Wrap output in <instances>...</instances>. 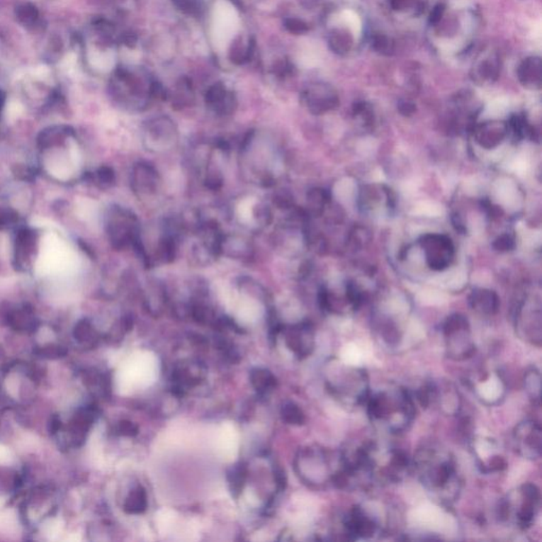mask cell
Listing matches in <instances>:
<instances>
[{
    "instance_id": "1",
    "label": "cell",
    "mask_w": 542,
    "mask_h": 542,
    "mask_svg": "<svg viewBox=\"0 0 542 542\" xmlns=\"http://www.w3.org/2000/svg\"><path fill=\"white\" fill-rule=\"evenodd\" d=\"M414 469L428 492L443 503H451L460 492V478L451 452L436 445H426L414 456Z\"/></svg>"
},
{
    "instance_id": "2",
    "label": "cell",
    "mask_w": 542,
    "mask_h": 542,
    "mask_svg": "<svg viewBox=\"0 0 542 542\" xmlns=\"http://www.w3.org/2000/svg\"><path fill=\"white\" fill-rule=\"evenodd\" d=\"M371 421L391 434L408 427L414 417L412 395L404 388H387L368 394L366 400Z\"/></svg>"
},
{
    "instance_id": "3",
    "label": "cell",
    "mask_w": 542,
    "mask_h": 542,
    "mask_svg": "<svg viewBox=\"0 0 542 542\" xmlns=\"http://www.w3.org/2000/svg\"><path fill=\"white\" fill-rule=\"evenodd\" d=\"M334 374L327 381L333 396L346 406L366 404L370 394L366 373L361 368L337 363L333 366Z\"/></svg>"
},
{
    "instance_id": "4",
    "label": "cell",
    "mask_w": 542,
    "mask_h": 542,
    "mask_svg": "<svg viewBox=\"0 0 542 542\" xmlns=\"http://www.w3.org/2000/svg\"><path fill=\"white\" fill-rule=\"evenodd\" d=\"M541 500V492L535 484H524L518 488L516 496L509 497L501 503L499 515L504 520L515 519L520 528H529L538 514Z\"/></svg>"
},
{
    "instance_id": "5",
    "label": "cell",
    "mask_w": 542,
    "mask_h": 542,
    "mask_svg": "<svg viewBox=\"0 0 542 542\" xmlns=\"http://www.w3.org/2000/svg\"><path fill=\"white\" fill-rule=\"evenodd\" d=\"M105 229L111 247L118 252L134 247L141 239L138 218L132 211L119 205L109 209Z\"/></svg>"
},
{
    "instance_id": "6",
    "label": "cell",
    "mask_w": 542,
    "mask_h": 542,
    "mask_svg": "<svg viewBox=\"0 0 542 542\" xmlns=\"http://www.w3.org/2000/svg\"><path fill=\"white\" fill-rule=\"evenodd\" d=\"M447 352L454 361H465L475 354V344L471 339L470 325L466 317L453 314L447 318L443 327Z\"/></svg>"
},
{
    "instance_id": "7",
    "label": "cell",
    "mask_w": 542,
    "mask_h": 542,
    "mask_svg": "<svg viewBox=\"0 0 542 542\" xmlns=\"http://www.w3.org/2000/svg\"><path fill=\"white\" fill-rule=\"evenodd\" d=\"M419 244L425 254L426 262L432 271H445L453 262L456 250L447 235L428 233L421 237Z\"/></svg>"
},
{
    "instance_id": "8",
    "label": "cell",
    "mask_w": 542,
    "mask_h": 542,
    "mask_svg": "<svg viewBox=\"0 0 542 542\" xmlns=\"http://www.w3.org/2000/svg\"><path fill=\"white\" fill-rule=\"evenodd\" d=\"M143 132V145L155 153L173 149L179 140L176 125L166 117L155 118L147 122Z\"/></svg>"
},
{
    "instance_id": "9",
    "label": "cell",
    "mask_w": 542,
    "mask_h": 542,
    "mask_svg": "<svg viewBox=\"0 0 542 542\" xmlns=\"http://www.w3.org/2000/svg\"><path fill=\"white\" fill-rule=\"evenodd\" d=\"M516 451L524 458L536 460L542 451L541 427L534 421H524L514 430Z\"/></svg>"
},
{
    "instance_id": "10",
    "label": "cell",
    "mask_w": 542,
    "mask_h": 542,
    "mask_svg": "<svg viewBox=\"0 0 542 542\" xmlns=\"http://www.w3.org/2000/svg\"><path fill=\"white\" fill-rule=\"evenodd\" d=\"M344 534L352 541L372 538L379 530L376 519L361 507H355L344 520Z\"/></svg>"
},
{
    "instance_id": "11",
    "label": "cell",
    "mask_w": 542,
    "mask_h": 542,
    "mask_svg": "<svg viewBox=\"0 0 542 542\" xmlns=\"http://www.w3.org/2000/svg\"><path fill=\"white\" fill-rule=\"evenodd\" d=\"M303 102L314 115H323L333 111L339 104V96L333 87L327 84H315L303 94Z\"/></svg>"
},
{
    "instance_id": "12",
    "label": "cell",
    "mask_w": 542,
    "mask_h": 542,
    "mask_svg": "<svg viewBox=\"0 0 542 542\" xmlns=\"http://www.w3.org/2000/svg\"><path fill=\"white\" fill-rule=\"evenodd\" d=\"M160 184V176L155 166L149 162H140L132 168L130 186L138 196L155 194Z\"/></svg>"
},
{
    "instance_id": "13",
    "label": "cell",
    "mask_w": 542,
    "mask_h": 542,
    "mask_svg": "<svg viewBox=\"0 0 542 542\" xmlns=\"http://www.w3.org/2000/svg\"><path fill=\"white\" fill-rule=\"evenodd\" d=\"M38 235L33 229L21 227L15 239L14 261L18 271H27L38 248Z\"/></svg>"
},
{
    "instance_id": "14",
    "label": "cell",
    "mask_w": 542,
    "mask_h": 542,
    "mask_svg": "<svg viewBox=\"0 0 542 542\" xmlns=\"http://www.w3.org/2000/svg\"><path fill=\"white\" fill-rule=\"evenodd\" d=\"M473 132L480 147L492 149L504 141L509 135V128L503 121H487L473 126Z\"/></svg>"
},
{
    "instance_id": "15",
    "label": "cell",
    "mask_w": 542,
    "mask_h": 542,
    "mask_svg": "<svg viewBox=\"0 0 542 542\" xmlns=\"http://www.w3.org/2000/svg\"><path fill=\"white\" fill-rule=\"evenodd\" d=\"M287 346L300 358H305L314 350V331L310 323L303 322L291 327L287 334Z\"/></svg>"
},
{
    "instance_id": "16",
    "label": "cell",
    "mask_w": 542,
    "mask_h": 542,
    "mask_svg": "<svg viewBox=\"0 0 542 542\" xmlns=\"http://www.w3.org/2000/svg\"><path fill=\"white\" fill-rule=\"evenodd\" d=\"M205 102L218 115H229L237 108V98L222 84H215L207 91Z\"/></svg>"
},
{
    "instance_id": "17",
    "label": "cell",
    "mask_w": 542,
    "mask_h": 542,
    "mask_svg": "<svg viewBox=\"0 0 542 542\" xmlns=\"http://www.w3.org/2000/svg\"><path fill=\"white\" fill-rule=\"evenodd\" d=\"M500 74V62L496 53L483 55L475 62L473 69V78L479 84H492Z\"/></svg>"
},
{
    "instance_id": "18",
    "label": "cell",
    "mask_w": 542,
    "mask_h": 542,
    "mask_svg": "<svg viewBox=\"0 0 542 542\" xmlns=\"http://www.w3.org/2000/svg\"><path fill=\"white\" fill-rule=\"evenodd\" d=\"M469 305L482 315H495L499 310L500 301L495 291L486 288H475L469 295Z\"/></svg>"
},
{
    "instance_id": "19",
    "label": "cell",
    "mask_w": 542,
    "mask_h": 542,
    "mask_svg": "<svg viewBox=\"0 0 542 542\" xmlns=\"http://www.w3.org/2000/svg\"><path fill=\"white\" fill-rule=\"evenodd\" d=\"M518 78L520 83L529 89H539L541 87L542 65L539 57H528L518 68Z\"/></svg>"
},
{
    "instance_id": "20",
    "label": "cell",
    "mask_w": 542,
    "mask_h": 542,
    "mask_svg": "<svg viewBox=\"0 0 542 542\" xmlns=\"http://www.w3.org/2000/svg\"><path fill=\"white\" fill-rule=\"evenodd\" d=\"M9 325L15 331L33 332L38 329V322L34 316V310L28 304L10 310L6 315Z\"/></svg>"
},
{
    "instance_id": "21",
    "label": "cell",
    "mask_w": 542,
    "mask_h": 542,
    "mask_svg": "<svg viewBox=\"0 0 542 542\" xmlns=\"http://www.w3.org/2000/svg\"><path fill=\"white\" fill-rule=\"evenodd\" d=\"M74 134V130L69 126H50L40 132L38 138V145L40 149H52L57 145H63L66 139Z\"/></svg>"
},
{
    "instance_id": "22",
    "label": "cell",
    "mask_w": 542,
    "mask_h": 542,
    "mask_svg": "<svg viewBox=\"0 0 542 542\" xmlns=\"http://www.w3.org/2000/svg\"><path fill=\"white\" fill-rule=\"evenodd\" d=\"M222 254L239 260H249L252 258V246L243 239L224 235L222 244Z\"/></svg>"
},
{
    "instance_id": "23",
    "label": "cell",
    "mask_w": 542,
    "mask_h": 542,
    "mask_svg": "<svg viewBox=\"0 0 542 542\" xmlns=\"http://www.w3.org/2000/svg\"><path fill=\"white\" fill-rule=\"evenodd\" d=\"M329 203H331V194L324 188H312L307 193L308 214L314 218L322 215Z\"/></svg>"
},
{
    "instance_id": "24",
    "label": "cell",
    "mask_w": 542,
    "mask_h": 542,
    "mask_svg": "<svg viewBox=\"0 0 542 542\" xmlns=\"http://www.w3.org/2000/svg\"><path fill=\"white\" fill-rule=\"evenodd\" d=\"M176 256V237L172 233H169L158 241L157 248H156V260L164 264H170L174 262Z\"/></svg>"
},
{
    "instance_id": "25",
    "label": "cell",
    "mask_w": 542,
    "mask_h": 542,
    "mask_svg": "<svg viewBox=\"0 0 542 542\" xmlns=\"http://www.w3.org/2000/svg\"><path fill=\"white\" fill-rule=\"evenodd\" d=\"M147 507V492L142 486H137L128 495L124 503V511L130 515L145 513Z\"/></svg>"
},
{
    "instance_id": "26",
    "label": "cell",
    "mask_w": 542,
    "mask_h": 542,
    "mask_svg": "<svg viewBox=\"0 0 542 542\" xmlns=\"http://www.w3.org/2000/svg\"><path fill=\"white\" fill-rule=\"evenodd\" d=\"M74 337L79 344L85 346H94L98 341L96 329L87 319L79 321L74 329Z\"/></svg>"
},
{
    "instance_id": "27",
    "label": "cell",
    "mask_w": 542,
    "mask_h": 542,
    "mask_svg": "<svg viewBox=\"0 0 542 542\" xmlns=\"http://www.w3.org/2000/svg\"><path fill=\"white\" fill-rule=\"evenodd\" d=\"M246 477H247V468L243 463L235 465L228 471L227 479H228L229 487H230L231 494L235 498H237L243 490Z\"/></svg>"
},
{
    "instance_id": "28",
    "label": "cell",
    "mask_w": 542,
    "mask_h": 542,
    "mask_svg": "<svg viewBox=\"0 0 542 542\" xmlns=\"http://www.w3.org/2000/svg\"><path fill=\"white\" fill-rule=\"evenodd\" d=\"M250 380L256 391L260 393H267L271 391L276 385V379L269 371L265 368H254L250 374Z\"/></svg>"
},
{
    "instance_id": "29",
    "label": "cell",
    "mask_w": 542,
    "mask_h": 542,
    "mask_svg": "<svg viewBox=\"0 0 542 542\" xmlns=\"http://www.w3.org/2000/svg\"><path fill=\"white\" fill-rule=\"evenodd\" d=\"M329 47L337 55H346L353 47L352 35L346 30H335L329 38Z\"/></svg>"
},
{
    "instance_id": "30",
    "label": "cell",
    "mask_w": 542,
    "mask_h": 542,
    "mask_svg": "<svg viewBox=\"0 0 542 542\" xmlns=\"http://www.w3.org/2000/svg\"><path fill=\"white\" fill-rule=\"evenodd\" d=\"M541 373L537 368L529 370L524 378V385L531 400L534 402H541Z\"/></svg>"
},
{
    "instance_id": "31",
    "label": "cell",
    "mask_w": 542,
    "mask_h": 542,
    "mask_svg": "<svg viewBox=\"0 0 542 542\" xmlns=\"http://www.w3.org/2000/svg\"><path fill=\"white\" fill-rule=\"evenodd\" d=\"M283 421L289 425H303L305 423V415L299 406L293 402H286L283 405L281 410Z\"/></svg>"
},
{
    "instance_id": "32",
    "label": "cell",
    "mask_w": 542,
    "mask_h": 542,
    "mask_svg": "<svg viewBox=\"0 0 542 542\" xmlns=\"http://www.w3.org/2000/svg\"><path fill=\"white\" fill-rule=\"evenodd\" d=\"M353 113H354L356 119L361 120V124L364 128H372L373 124H374V113H373L370 105L366 104V102L357 103V104H355Z\"/></svg>"
},
{
    "instance_id": "33",
    "label": "cell",
    "mask_w": 542,
    "mask_h": 542,
    "mask_svg": "<svg viewBox=\"0 0 542 542\" xmlns=\"http://www.w3.org/2000/svg\"><path fill=\"white\" fill-rule=\"evenodd\" d=\"M92 179L100 188H108L115 184V175L113 169L104 166L96 170Z\"/></svg>"
},
{
    "instance_id": "34",
    "label": "cell",
    "mask_w": 542,
    "mask_h": 542,
    "mask_svg": "<svg viewBox=\"0 0 542 542\" xmlns=\"http://www.w3.org/2000/svg\"><path fill=\"white\" fill-rule=\"evenodd\" d=\"M224 184V175L222 171L212 164H208L207 174H205V186L212 191H218Z\"/></svg>"
},
{
    "instance_id": "35",
    "label": "cell",
    "mask_w": 542,
    "mask_h": 542,
    "mask_svg": "<svg viewBox=\"0 0 542 542\" xmlns=\"http://www.w3.org/2000/svg\"><path fill=\"white\" fill-rule=\"evenodd\" d=\"M18 222V213L14 209L0 205V230L13 228Z\"/></svg>"
},
{
    "instance_id": "36",
    "label": "cell",
    "mask_w": 542,
    "mask_h": 542,
    "mask_svg": "<svg viewBox=\"0 0 542 542\" xmlns=\"http://www.w3.org/2000/svg\"><path fill=\"white\" fill-rule=\"evenodd\" d=\"M35 354L38 356L47 359H57L67 355V350L64 346L59 344H48V346H40L35 350Z\"/></svg>"
},
{
    "instance_id": "37",
    "label": "cell",
    "mask_w": 542,
    "mask_h": 542,
    "mask_svg": "<svg viewBox=\"0 0 542 542\" xmlns=\"http://www.w3.org/2000/svg\"><path fill=\"white\" fill-rule=\"evenodd\" d=\"M368 241H370V235H368V231L361 227H357L351 232L348 242L349 245L355 250L361 249Z\"/></svg>"
},
{
    "instance_id": "38",
    "label": "cell",
    "mask_w": 542,
    "mask_h": 542,
    "mask_svg": "<svg viewBox=\"0 0 542 542\" xmlns=\"http://www.w3.org/2000/svg\"><path fill=\"white\" fill-rule=\"evenodd\" d=\"M372 46L374 50L380 55H389L394 50L393 42L388 36L383 35V34H376V35L373 36Z\"/></svg>"
},
{
    "instance_id": "39",
    "label": "cell",
    "mask_w": 542,
    "mask_h": 542,
    "mask_svg": "<svg viewBox=\"0 0 542 542\" xmlns=\"http://www.w3.org/2000/svg\"><path fill=\"white\" fill-rule=\"evenodd\" d=\"M516 242L513 235H509V233H504L501 235L500 237H497L492 243V247L495 250L499 252H509L515 248Z\"/></svg>"
},
{
    "instance_id": "40",
    "label": "cell",
    "mask_w": 542,
    "mask_h": 542,
    "mask_svg": "<svg viewBox=\"0 0 542 542\" xmlns=\"http://www.w3.org/2000/svg\"><path fill=\"white\" fill-rule=\"evenodd\" d=\"M254 215L262 226H269L272 222L271 208L269 205H264V203H260V205L254 208Z\"/></svg>"
},
{
    "instance_id": "41",
    "label": "cell",
    "mask_w": 542,
    "mask_h": 542,
    "mask_svg": "<svg viewBox=\"0 0 542 542\" xmlns=\"http://www.w3.org/2000/svg\"><path fill=\"white\" fill-rule=\"evenodd\" d=\"M273 203L280 209L287 210L293 208V198L287 191L276 192L273 196Z\"/></svg>"
},
{
    "instance_id": "42",
    "label": "cell",
    "mask_w": 542,
    "mask_h": 542,
    "mask_svg": "<svg viewBox=\"0 0 542 542\" xmlns=\"http://www.w3.org/2000/svg\"><path fill=\"white\" fill-rule=\"evenodd\" d=\"M118 434L124 436H135L138 434V427L130 421H121L118 425Z\"/></svg>"
},
{
    "instance_id": "43",
    "label": "cell",
    "mask_w": 542,
    "mask_h": 542,
    "mask_svg": "<svg viewBox=\"0 0 542 542\" xmlns=\"http://www.w3.org/2000/svg\"><path fill=\"white\" fill-rule=\"evenodd\" d=\"M390 6L395 11H406L412 6H417V0H389Z\"/></svg>"
},
{
    "instance_id": "44",
    "label": "cell",
    "mask_w": 542,
    "mask_h": 542,
    "mask_svg": "<svg viewBox=\"0 0 542 542\" xmlns=\"http://www.w3.org/2000/svg\"><path fill=\"white\" fill-rule=\"evenodd\" d=\"M286 27L288 28L289 31L293 32V33H305L307 31V25L299 19H290V21H287Z\"/></svg>"
},
{
    "instance_id": "45",
    "label": "cell",
    "mask_w": 542,
    "mask_h": 542,
    "mask_svg": "<svg viewBox=\"0 0 542 542\" xmlns=\"http://www.w3.org/2000/svg\"><path fill=\"white\" fill-rule=\"evenodd\" d=\"M445 11H446V8H445L444 4H438V6L432 10L431 14H430V23H431L432 25H438V23H440L441 19L444 16Z\"/></svg>"
},
{
    "instance_id": "46",
    "label": "cell",
    "mask_w": 542,
    "mask_h": 542,
    "mask_svg": "<svg viewBox=\"0 0 542 542\" xmlns=\"http://www.w3.org/2000/svg\"><path fill=\"white\" fill-rule=\"evenodd\" d=\"M415 105L413 103L409 102V101H402L398 104V111L402 115H412L415 113Z\"/></svg>"
},
{
    "instance_id": "47",
    "label": "cell",
    "mask_w": 542,
    "mask_h": 542,
    "mask_svg": "<svg viewBox=\"0 0 542 542\" xmlns=\"http://www.w3.org/2000/svg\"><path fill=\"white\" fill-rule=\"evenodd\" d=\"M274 479H276V484H278V488L280 490H285L286 487V475H285L284 471L282 468L274 469Z\"/></svg>"
},
{
    "instance_id": "48",
    "label": "cell",
    "mask_w": 542,
    "mask_h": 542,
    "mask_svg": "<svg viewBox=\"0 0 542 542\" xmlns=\"http://www.w3.org/2000/svg\"><path fill=\"white\" fill-rule=\"evenodd\" d=\"M61 419H59V417L55 415V417H52V419H51L50 424H49V430H50L51 434H57V432L61 430Z\"/></svg>"
}]
</instances>
